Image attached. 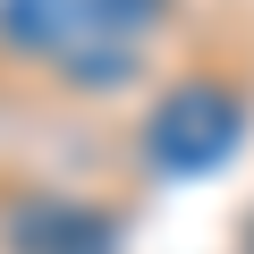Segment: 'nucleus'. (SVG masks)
<instances>
[{"instance_id": "nucleus-1", "label": "nucleus", "mask_w": 254, "mask_h": 254, "mask_svg": "<svg viewBox=\"0 0 254 254\" xmlns=\"http://www.w3.org/2000/svg\"><path fill=\"white\" fill-rule=\"evenodd\" d=\"M237 144H246V93H229V85H212V76L170 85V93L153 102V119H144V153H153L170 178H203V170H220Z\"/></svg>"}, {"instance_id": "nucleus-2", "label": "nucleus", "mask_w": 254, "mask_h": 254, "mask_svg": "<svg viewBox=\"0 0 254 254\" xmlns=\"http://www.w3.org/2000/svg\"><path fill=\"white\" fill-rule=\"evenodd\" d=\"M9 246L17 254H119V229L85 203H26L9 220Z\"/></svg>"}]
</instances>
